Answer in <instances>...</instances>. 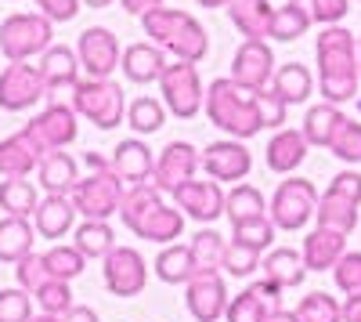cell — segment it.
Here are the masks:
<instances>
[{"instance_id": "6da1fadb", "label": "cell", "mask_w": 361, "mask_h": 322, "mask_svg": "<svg viewBox=\"0 0 361 322\" xmlns=\"http://www.w3.org/2000/svg\"><path fill=\"white\" fill-rule=\"evenodd\" d=\"M202 109L209 116V124L224 131L231 141H246L267 127L282 131L286 124V105L271 91H253V87L235 83L231 76H217L206 87Z\"/></svg>"}, {"instance_id": "7a4b0ae2", "label": "cell", "mask_w": 361, "mask_h": 322, "mask_svg": "<svg viewBox=\"0 0 361 322\" xmlns=\"http://www.w3.org/2000/svg\"><path fill=\"white\" fill-rule=\"evenodd\" d=\"M318 58V91L329 105H343L357 95L361 69H357V37L343 25H325L314 40Z\"/></svg>"}, {"instance_id": "3957f363", "label": "cell", "mask_w": 361, "mask_h": 322, "mask_svg": "<svg viewBox=\"0 0 361 322\" xmlns=\"http://www.w3.org/2000/svg\"><path fill=\"white\" fill-rule=\"evenodd\" d=\"M119 217L123 225L134 232L137 239H148V243H173L180 239V232H185V214L177 207H166L163 196L152 189V185H130L119 199Z\"/></svg>"}, {"instance_id": "277c9868", "label": "cell", "mask_w": 361, "mask_h": 322, "mask_svg": "<svg viewBox=\"0 0 361 322\" xmlns=\"http://www.w3.org/2000/svg\"><path fill=\"white\" fill-rule=\"evenodd\" d=\"M141 25H145V37H152V44L159 51H170L177 62L195 66L209 51L206 25L180 8H156L141 18Z\"/></svg>"}, {"instance_id": "5b68a950", "label": "cell", "mask_w": 361, "mask_h": 322, "mask_svg": "<svg viewBox=\"0 0 361 322\" xmlns=\"http://www.w3.org/2000/svg\"><path fill=\"white\" fill-rule=\"evenodd\" d=\"M83 163L90 167V174L76 181L69 199H73L76 214H83V221H109L112 214H119V199H123L127 185L116 178L112 163L102 153H87Z\"/></svg>"}, {"instance_id": "8992f818", "label": "cell", "mask_w": 361, "mask_h": 322, "mask_svg": "<svg viewBox=\"0 0 361 322\" xmlns=\"http://www.w3.org/2000/svg\"><path fill=\"white\" fill-rule=\"evenodd\" d=\"M357 207H361V174L343 170V174L333 178V185L318 196L314 221H318V228L350 236V232L357 228Z\"/></svg>"}, {"instance_id": "52a82bcc", "label": "cell", "mask_w": 361, "mask_h": 322, "mask_svg": "<svg viewBox=\"0 0 361 322\" xmlns=\"http://www.w3.org/2000/svg\"><path fill=\"white\" fill-rule=\"evenodd\" d=\"M73 112L90 120L98 131H112L123 124L127 98L116 80H80L73 87Z\"/></svg>"}, {"instance_id": "ba28073f", "label": "cell", "mask_w": 361, "mask_h": 322, "mask_svg": "<svg viewBox=\"0 0 361 322\" xmlns=\"http://www.w3.org/2000/svg\"><path fill=\"white\" fill-rule=\"evenodd\" d=\"M51 37H54V25L37 11H18V15H8L0 22V51H4L8 62H29L33 54H44L51 47Z\"/></svg>"}, {"instance_id": "9c48e42d", "label": "cell", "mask_w": 361, "mask_h": 322, "mask_svg": "<svg viewBox=\"0 0 361 322\" xmlns=\"http://www.w3.org/2000/svg\"><path fill=\"white\" fill-rule=\"evenodd\" d=\"M314 210H318V189L307 178H286L271 196L267 221L275 225V232H300L314 217Z\"/></svg>"}, {"instance_id": "30bf717a", "label": "cell", "mask_w": 361, "mask_h": 322, "mask_svg": "<svg viewBox=\"0 0 361 322\" xmlns=\"http://www.w3.org/2000/svg\"><path fill=\"white\" fill-rule=\"evenodd\" d=\"M159 83H163V109L177 116V120H195V112L202 109V98H206L199 69L188 62H173L163 69Z\"/></svg>"}, {"instance_id": "8fae6325", "label": "cell", "mask_w": 361, "mask_h": 322, "mask_svg": "<svg viewBox=\"0 0 361 322\" xmlns=\"http://www.w3.org/2000/svg\"><path fill=\"white\" fill-rule=\"evenodd\" d=\"M76 58H80V69L87 73V80H112V69H119L123 47H119L112 29L90 25L76 40Z\"/></svg>"}, {"instance_id": "7c38bea8", "label": "cell", "mask_w": 361, "mask_h": 322, "mask_svg": "<svg viewBox=\"0 0 361 322\" xmlns=\"http://www.w3.org/2000/svg\"><path fill=\"white\" fill-rule=\"evenodd\" d=\"M25 134H29V141H33L40 153H62V149H69V145L76 141V134H80L73 105H58V102L47 105L44 112H37L33 120L25 124Z\"/></svg>"}, {"instance_id": "4fadbf2b", "label": "cell", "mask_w": 361, "mask_h": 322, "mask_svg": "<svg viewBox=\"0 0 361 322\" xmlns=\"http://www.w3.org/2000/svg\"><path fill=\"white\" fill-rule=\"evenodd\" d=\"M102 275H105V290L112 297H137L145 282H148V265L134 246H116L105 261H102Z\"/></svg>"}, {"instance_id": "5bb4252c", "label": "cell", "mask_w": 361, "mask_h": 322, "mask_svg": "<svg viewBox=\"0 0 361 322\" xmlns=\"http://www.w3.org/2000/svg\"><path fill=\"white\" fill-rule=\"evenodd\" d=\"M44 95H47V87H44L37 66H29V62L4 66V73H0V109L4 112L33 109Z\"/></svg>"}, {"instance_id": "9a60e30c", "label": "cell", "mask_w": 361, "mask_h": 322, "mask_svg": "<svg viewBox=\"0 0 361 322\" xmlns=\"http://www.w3.org/2000/svg\"><path fill=\"white\" fill-rule=\"evenodd\" d=\"M195 170H199V153L192 149L188 141H170L166 149L156 156V167H152V185L156 192H177L185 181L195 178Z\"/></svg>"}, {"instance_id": "2e32d148", "label": "cell", "mask_w": 361, "mask_h": 322, "mask_svg": "<svg viewBox=\"0 0 361 322\" xmlns=\"http://www.w3.org/2000/svg\"><path fill=\"white\" fill-rule=\"evenodd\" d=\"M271 76H275V51L267 40H243L231 58V80L253 87V91H267Z\"/></svg>"}, {"instance_id": "e0dca14e", "label": "cell", "mask_w": 361, "mask_h": 322, "mask_svg": "<svg viewBox=\"0 0 361 322\" xmlns=\"http://www.w3.org/2000/svg\"><path fill=\"white\" fill-rule=\"evenodd\" d=\"M199 167L209 174L214 181H243L250 167H253V156L243 141H214L206 145L202 156H199Z\"/></svg>"}, {"instance_id": "ac0fdd59", "label": "cell", "mask_w": 361, "mask_h": 322, "mask_svg": "<svg viewBox=\"0 0 361 322\" xmlns=\"http://www.w3.org/2000/svg\"><path fill=\"white\" fill-rule=\"evenodd\" d=\"M228 286L221 275H192L185 282V308L195 322H217L228 311Z\"/></svg>"}, {"instance_id": "d6986e66", "label": "cell", "mask_w": 361, "mask_h": 322, "mask_svg": "<svg viewBox=\"0 0 361 322\" xmlns=\"http://www.w3.org/2000/svg\"><path fill=\"white\" fill-rule=\"evenodd\" d=\"M173 203H177V210L185 217L202 221V225L217 221L224 214V192H221L217 181H195L192 178V181H185L173 192Z\"/></svg>"}, {"instance_id": "ffe728a7", "label": "cell", "mask_w": 361, "mask_h": 322, "mask_svg": "<svg viewBox=\"0 0 361 322\" xmlns=\"http://www.w3.org/2000/svg\"><path fill=\"white\" fill-rule=\"evenodd\" d=\"M109 163H112L116 178L123 185H148V181H152L156 156H152V149H148L141 138H123L116 145V153H112Z\"/></svg>"}, {"instance_id": "44dd1931", "label": "cell", "mask_w": 361, "mask_h": 322, "mask_svg": "<svg viewBox=\"0 0 361 322\" xmlns=\"http://www.w3.org/2000/svg\"><path fill=\"white\" fill-rule=\"evenodd\" d=\"M343 254H347V236L329 232V228H311L304 239V250H300L307 272H333Z\"/></svg>"}, {"instance_id": "7402d4cb", "label": "cell", "mask_w": 361, "mask_h": 322, "mask_svg": "<svg viewBox=\"0 0 361 322\" xmlns=\"http://www.w3.org/2000/svg\"><path fill=\"white\" fill-rule=\"evenodd\" d=\"M37 73H40V80H44L47 91H58V87H76V83H80V58H76V51L66 47V44H51V47L40 54Z\"/></svg>"}, {"instance_id": "603a6c76", "label": "cell", "mask_w": 361, "mask_h": 322, "mask_svg": "<svg viewBox=\"0 0 361 322\" xmlns=\"http://www.w3.org/2000/svg\"><path fill=\"white\" fill-rule=\"evenodd\" d=\"M40 160H44V153L29 141L25 131L8 134L0 141V174H4V178H29V174L40 167Z\"/></svg>"}, {"instance_id": "cb8c5ba5", "label": "cell", "mask_w": 361, "mask_h": 322, "mask_svg": "<svg viewBox=\"0 0 361 322\" xmlns=\"http://www.w3.org/2000/svg\"><path fill=\"white\" fill-rule=\"evenodd\" d=\"M260 275L267 279V282H275L279 290H293V286H300L304 282V275H307V268H304V257H300V250H293V246H271L264 257H260Z\"/></svg>"}, {"instance_id": "d4e9b609", "label": "cell", "mask_w": 361, "mask_h": 322, "mask_svg": "<svg viewBox=\"0 0 361 322\" xmlns=\"http://www.w3.org/2000/svg\"><path fill=\"white\" fill-rule=\"evenodd\" d=\"M224 11H228L231 25H235L246 40H264V37H271V18H275L271 0H231Z\"/></svg>"}, {"instance_id": "484cf974", "label": "cell", "mask_w": 361, "mask_h": 322, "mask_svg": "<svg viewBox=\"0 0 361 322\" xmlns=\"http://www.w3.org/2000/svg\"><path fill=\"white\" fill-rule=\"evenodd\" d=\"M271 95H275L286 109L289 105H304L311 95H314V76L307 73V66H300V62H286L275 69V76H271V87H267Z\"/></svg>"}, {"instance_id": "4316f807", "label": "cell", "mask_w": 361, "mask_h": 322, "mask_svg": "<svg viewBox=\"0 0 361 322\" xmlns=\"http://www.w3.org/2000/svg\"><path fill=\"white\" fill-rule=\"evenodd\" d=\"M76 221V207L69 196H47L37 203V214H33V232L44 239H62L66 232Z\"/></svg>"}, {"instance_id": "83f0119b", "label": "cell", "mask_w": 361, "mask_h": 322, "mask_svg": "<svg viewBox=\"0 0 361 322\" xmlns=\"http://www.w3.org/2000/svg\"><path fill=\"white\" fill-rule=\"evenodd\" d=\"M119 69H123V76H127L130 83L145 87V83H152V80L163 76L166 62H163V51H159L156 44H130V47H123Z\"/></svg>"}, {"instance_id": "f1b7e54d", "label": "cell", "mask_w": 361, "mask_h": 322, "mask_svg": "<svg viewBox=\"0 0 361 322\" xmlns=\"http://www.w3.org/2000/svg\"><path fill=\"white\" fill-rule=\"evenodd\" d=\"M37 178H40V189L47 196H69L80 181V170H76V160L62 149V153H44V160L37 167Z\"/></svg>"}, {"instance_id": "f546056e", "label": "cell", "mask_w": 361, "mask_h": 322, "mask_svg": "<svg viewBox=\"0 0 361 322\" xmlns=\"http://www.w3.org/2000/svg\"><path fill=\"white\" fill-rule=\"evenodd\" d=\"M307 160V141L300 131H275V138L267 141V167L275 170V174H293L300 163Z\"/></svg>"}, {"instance_id": "4dcf8cb0", "label": "cell", "mask_w": 361, "mask_h": 322, "mask_svg": "<svg viewBox=\"0 0 361 322\" xmlns=\"http://www.w3.org/2000/svg\"><path fill=\"white\" fill-rule=\"evenodd\" d=\"M37 232L29 225V217H4L0 221V261L4 265H18L22 257L33 254Z\"/></svg>"}, {"instance_id": "1f68e13d", "label": "cell", "mask_w": 361, "mask_h": 322, "mask_svg": "<svg viewBox=\"0 0 361 322\" xmlns=\"http://www.w3.org/2000/svg\"><path fill=\"white\" fill-rule=\"evenodd\" d=\"M224 239H221V232L214 228H202L192 236V272L195 275H221V265H224Z\"/></svg>"}, {"instance_id": "d6a6232c", "label": "cell", "mask_w": 361, "mask_h": 322, "mask_svg": "<svg viewBox=\"0 0 361 322\" xmlns=\"http://www.w3.org/2000/svg\"><path fill=\"white\" fill-rule=\"evenodd\" d=\"M37 185L25 178H4L0 181V210L4 217H33L37 214Z\"/></svg>"}, {"instance_id": "836d02e7", "label": "cell", "mask_w": 361, "mask_h": 322, "mask_svg": "<svg viewBox=\"0 0 361 322\" xmlns=\"http://www.w3.org/2000/svg\"><path fill=\"white\" fill-rule=\"evenodd\" d=\"M224 214H228L231 225L267 217V199L257 185H235L231 192H224Z\"/></svg>"}, {"instance_id": "e575fe53", "label": "cell", "mask_w": 361, "mask_h": 322, "mask_svg": "<svg viewBox=\"0 0 361 322\" xmlns=\"http://www.w3.org/2000/svg\"><path fill=\"white\" fill-rule=\"evenodd\" d=\"M343 120V112L336 105H329V102H318L307 109L304 116V127H300V134H304L307 145H318V149H329V141H333V131L336 124Z\"/></svg>"}, {"instance_id": "d590c367", "label": "cell", "mask_w": 361, "mask_h": 322, "mask_svg": "<svg viewBox=\"0 0 361 322\" xmlns=\"http://www.w3.org/2000/svg\"><path fill=\"white\" fill-rule=\"evenodd\" d=\"M152 268H156L159 282H170V286H185V282L195 275V272H192V250H188L185 243H170V246H163Z\"/></svg>"}, {"instance_id": "8d00e7d4", "label": "cell", "mask_w": 361, "mask_h": 322, "mask_svg": "<svg viewBox=\"0 0 361 322\" xmlns=\"http://www.w3.org/2000/svg\"><path fill=\"white\" fill-rule=\"evenodd\" d=\"M87 261L90 257H109L112 250H116V236H112V228H109V221H83L80 228H76V243H73Z\"/></svg>"}, {"instance_id": "74e56055", "label": "cell", "mask_w": 361, "mask_h": 322, "mask_svg": "<svg viewBox=\"0 0 361 322\" xmlns=\"http://www.w3.org/2000/svg\"><path fill=\"white\" fill-rule=\"evenodd\" d=\"M293 315L296 322H343V304H336V297L325 290H311L307 297H300Z\"/></svg>"}, {"instance_id": "f35d334b", "label": "cell", "mask_w": 361, "mask_h": 322, "mask_svg": "<svg viewBox=\"0 0 361 322\" xmlns=\"http://www.w3.org/2000/svg\"><path fill=\"white\" fill-rule=\"evenodd\" d=\"M275 311L253 286H246L243 294H235L228 301V311H224V322H267V315Z\"/></svg>"}, {"instance_id": "ab89813d", "label": "cell", "mask_w": 361, "mask_h": 322, "mask_svg": "<svg viewBox=\"0 0 361 322\" xmlns=\"http://www.w3.org/2000/svg\"><path fill=\"white\" fill-rule=\"evenodd\" d=\"M44 265H47V275L51 279H62V282H73L83 268H87V257L76 250V246H66V243H58L44 254Z\"/></svg>"}, {"instance_id": "60d3db41", "label": "cell", "mask_w": 361, "mask_h": 322, "mask_svg": "<svg viewBox=\"0 0 361 322\" xmlns=\"http://www.w3.org/2000/svg\"><path fill=\"white\" fill-rule=\"evenodd\" d=\"M311 29V18L300 11L296 4H282L275 8V18H271V40H279V44H293L300 40Z\"/></svg>"}, {"instance_id": "b9f144b4", "label": "cell", "mask_w": 361, "mask_h": 322, "mask_svg": "<svg viewBox=\"0 0 361 322\" xmlns=\"http://www.w3.org/2000/svg\"><path fill=\"white\" fill-rule=\"evenodd\" d=\"M231 243L246 246L253 254H267L271 243H275V225L267 217H253V221H243V225H231Z\"/></svg>"}, {"instance_id": "7bdbcfd3", "label": "cell", "mask_w": 361, "mask_h": 322, "mask_svg": "<svg viewBox=\"0 0 361 322\" xmlns=\"http://www.w3.org/2000/svg\"><path fill=\"white\" fill-rule=\"evenodd\" d=\"M127 124H130L137 134H156V131L166 124V109H163V102L141 95V98H134V102L127 105Z\"/></svg>"}, {"instance_id": "ee69618b", "label": "cell", "mask_w": 361, "mask_h": 322, "mask_svg": "<svg viewBox=\"0 0 361 322\" xmlns=\"http://www.w3.org/2000/svg\"><path fill=\"white\" fill-rule=\"evenodd\" d=\"M33 297H37L40 311H44V315H54V318H66V315L76 308V301H73V286L62 282V279H47Z\"/></svg>"}, {"instance_id": "f6af8a7d", "label": "cell", "mask_w": 361, "mask_h": 322, "mask_svg": "<svg viewBox=\"0 0 361 322\" xmlns=\"http://www.w3.org/2000/svg\"><path fill=\"white\" fill-rule=\"evenodd\" d=\"M329 153L343 163H361V124L343 116L333 131V141H329Z\"/></svg>"}, {"instance_id": "bcb514c9", "label": "cell", "mask_w": 361, "mask_h": 322, "mask_svg": "<svg viewBox=\"0 0 361 322\" xmlns=\"http://www.w3.org/2000/svg\"><path fill=\"white\" fill-rule=\"evenodd\" d=\"M289 4H296L311 22H322V25H336L350 11V0H289Z\"/></svg>"}, {"instance_id": "7dc6e473", "label": "cell", "mask_w": 361, "mask_h": 322, "mask_svg": "<svg viewBox=\"0 0 361 322\" xmlns=\"http://www.w3.org/2000/svg\"><path fill=\"white\" fill-rule=\"evenodd\" d=\"M33 318V297L18 286L0 290V322H29Z\"/></svg>"}, {"instance_id": "c3c4849f", "label": "cell", "mask_w": 361, "mask_h": 322, "mask_svg": "<svg viewBox=\"0 0 361 322\" xmlns=\"http://www.w3.org/2000/svg\"><path fill=\"white\" fill-rule=\"evenodd\" d=\"M228 275H235V279H250V275H257L260 272V254H253V250H246V246H238V243H228L224 246V265H221Z\"/></svg>"}, {"instance_id": "681fc988", "label": "cell", "mask_w": 361, "mask_h": 322, "mask_svg": "<svg viewBox=\"0 0 361 322\" xmlns=\"http://www.w3.org/2000/svg\"><path fill=\"white\" fill-rule=\"evenodd\" d=\"M15 279H18V290H25V294L33 297L37 290L51 279V275H47V265H44V254H29V257H22L18 265H15Z\"/></svg>"}, {"instance_id": "f907efd6", "label": "cell", "mask_w": 361, "mask_h": 322, "mask_svg": "<svg viewBox=\"0 0 361 322\" xmlns=\"http://www.w3.org/2000/svg\"><path fill=\"white\" fill-rule=\"evenodd\" d=\"M333 275H336V286L343 290L347 297H357V294H361V254H357V250H347V254L336 261Z\"/></svg>"}, {"instance_id": "816d5d0a", "label": "cell", "mask_w": 361, "mask_h": 322, "mask_svg": "<svg viewBox=\"0 0 361 322\" xmlns=\"http://www.w3.org/2000/svg\"><path fill=\"white\" fill-rule=\"evenodd\" d=\"M80 4H83V0H37L40 15H44L51 25H54V22H73L76 11H80Z\"/></svg>"}, {"instance_id": "f5cc1de1", "label": "cell", "mask_w": 361, "mask_h": 322, "mask_svg": "<svg viewBox=\"0 0 361 322\" xmlns=\"http://www.w3.org/2000/svg\"><path fill=\"white\" fill-rule=\"evenodd\" d=\"M119 4H123V11H127V15H137V18H145L148 11L163 8V0H119Z\"/></svg>"}, {"instance_id": "db71d44e", "label": "cell", "mask_w": 361, "mask_h": 322, "mask_svg": "<svg viewBox=\"0 0 361 322\" xmlns=\"http://www.w3.org/2000/svg\"><path fill=\"white\" fill-rule=\"evenodd\" d=\"M62 322H102V318H98V311H94V308H87V304H76V308H73V311H69V315H66Z\"/></svg>"}, {"instance_id": "11a10c76", "label": "cell", "mask_w": 361, "mask_h": 322, "mask_svg": "<svg viewBox=\"0 0 361 322\" xmlns=\"http://www.w3.org/2000/svg\"><path fill=\"white\" fill-rule=\"evenodd\" d=\"M343 322H361V294H357V297H347V304H343Z\"/></svg>"}, {"instance_id": "9f6ffc18", "label": "cell", "mask_w": 361, "mask_h": 322, "mask_svg": "<svg viewBox=\"0 0 361 322\" xmlns=\"http://www.w3.org/2000/svg\"><path fill=\"white\" fill-rule=\"evenodd\" d=\"M267 322H296V315L286 311V308H279V311H271V315H267Z\"/></svg>"}, {"instance_id": "6f0895ef", "label": "cell", "mask_w": 361, "mask_h": 322, "mask_svg": "<svg viewBox=\"0 0 361 322\" xmlns=\"http://www.w3.org/2000/svg\"><path fill=\"white\" fill-rule=\"evenodd\" d=\"M195 4H199V8H214V11H217V8H228L231 0H195Z\"/></svg>"}, {"instance_id": "680465c9", "label": "cell", "mask_w": 361, "mask_h": 322, "mask_svg": "<svg viewBox=\"0 0 361 322\" xmlns=\"http://www.w3.org/2000/svg\"><path fill=\"white\" fill-rule=\"evenodd\" d=\"M29 322H62V318H54V315H44V311H40V315H33Z\"/></svg>"}, {"instance_id": "91938a15", "label": "cell", "mask_w": 361, "mask_h": 322, "mask_svg": "<svg viewBox=\"0 0 361 322\" xmlns=\"http://www.w3.org/2000/svg\"><path fill=\"white\" fill-rule=\"evenodd\" d=\"M83 4H87V8H109L112 0H83Z\"/></svg>"}, {"instance_id": "94428289", "label": "cell", "mask_w": 361, "mask_h": 322, "mask_svg": "<svg viewBox=\"0 0 361 322\" xmlns=\"http://www.w3.org/2000/svg\"><path fill=\"white\" fill-rule=\"evenodd\" d=\"M357 69H361V37H357Z\"/></svg>"}]
</instances>
